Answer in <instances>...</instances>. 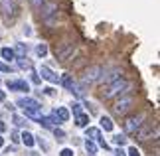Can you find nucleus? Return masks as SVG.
<instances>
[{
  "instance_id": "33",
  "label": "nucleus",
  "mask_w": 160,
  "mask_h": 156,
  "mask_svg": "<svg viewBox=\"0 0 160 156\" xmlns=\"http://www.w3.org/2000/svg\"><path fill=\"white\" fill-rule=\"evenodd\" d=\"M2 101H6V93H4V91H0V103H2Z\"/></svg>"
},
{
  "instance_id": "4",
  "label": "nucleus",
  "mask_w": 160,
  "mask_h": 156,
  "mask_svg": "<svg viewBox=\"0 0 160 156\" xmlns=\"http://www.w3.org/2000/svg\"><path fill=\"white\" fill-rule=\"evenodd\" d=\"M146 121V115L144 113H138V115H132V117H128L125 123H122V128H125V133L127 134H137L138 133V128L144 124Z\"/></svg>"
},
{
  "instance_id": "19",
  "label": "nucleus",
  "mask_w": 160,
  "mask_h": 156,
  "mask_svg": "<svg viewBox=\"0 0 160 156\" xmlns=\"http://www.w3.org/2000/svg\"><path fill=\"white\" fill-rule=\"evenodd\" d=\"M59 83H61V85H63V87H65V89H71V87H73V85H75V81H73V79H71V75H61V77H59Z\"/></svg>"
},
{
  "instance_id": "30",
  "label": "nucleus",
  "mask_w": 160,
  "mask_h": 156,
  "mask_svg": "<svg viewBox=\"0 0 160 156\" xmlns=\"http://www.w3.org/2000/svg\"><path fill=\"white\" fill-rule=\"evenodd\" d=\"M30 4H32L34 8H40V6L44 4V0H30Z\"/></svg>"
},
{
  "instance_id": "20",
  "label": "nucleus",
  "mask_w": 160,
  "mask_h": 156,
  "mask_svg": "<svg viewBox=\"0 0 160 156\" xmlns=\"http://www.w3.org/2000/svg\"><path fill=\"white\" fill-rule=\"evenodd\" d=\"M113 127H115V124H113V121H111L109 117H101V128H105L107 133H111Z\"/></svg>"
},
{
  "instance_id": "24",
  "label": "nucleus",
  "mask_w": 160,
  "mask_h": 156,
  "mask_svg": "<svg viewBox=\"0 0 160 156\" xmlns=\"http://www.w3.org/2000/svg\"><path fill=\"white\" fill-rule=\"evenodd\" d=\"M71 111H73V115H75V117L83 113V111H81V105H79V103H73V105H71Z\"/></svg>"
},
{
  "instance_id": "11",
  "label": "nucleus",
  "mask_w": 160,
  "mask_h": 156,
  "mask_svg": "<svg viewBox=\"0 0 160 156\" xmlns=\"http://www.w3.org/2000/svg\"><path fill=\"white\" fill-rule=\"evenodd\" d=\"M73 49H75V43H67L63 49H58V52H55V58H58L59 61H65L73 53Z\"/></svg>"
},
{
  "instance_id": "12",
  "label": "nucleus",
  "mask_w": 160,
  "mask_h": 156,
  "mask_svg": "<svg viewBox=\"0 0 160 156\" xmlns=\"http://www.w3.org/2000/svg\"><path fill=\"white\" fill-rule=\"evenodd\" d=\"M8 89L10 91H30V85H28V81L18 79V81H8Z\"/></svg>"
},
{
  "instance_id": "34",
  "label": "nucleus",
  "mask_w": 160,
  "mask_h": 156,
  "mask_svg": "<svg viewBox=\"0 0 160 156\" xmlns=\"http://www.w3.org/2000/svg\"><path fill=\"white\" fill-rule=\"evenodd\" d=\"M12 140H14V142H18V140H20V136H18V133H14V134H12Z\"/></svg>"
},
{
  "instance_id": "5",
  "label": "nucleus",
  "mask_w": 160,
  "mask_h": 156,
  "mask_svg": "<svg viewBox=\"0 0 160 156\" xmlns=\"http://www.w3.org/2000/svg\"><path fill=\"white\" fill-rule=\"evenodd\" d=\"M103 75V67L101 65H89L81 75V85H91L95 81H99V77Z\"/></svg>"
},
{
  "instance_id": "1",
  "label": "nucleus",
  "mask_w": 160,
  "mask_h": 156,
  "mask_svg": "<svg viewBox=\"0 0 160 156\" xmlns=\"http://www.w3.org/2000/svg\"><path fill=\"white\" fill-rule=\"evenodd\" d=\"M131 89H132V83H131V81H127L125 77H121V79L113 81L111 85H107L105 89L101 91V99H103V101H111V99H115V97L127 95Z\"/></svg>"
},
{
  "instance_id": "18",
  "label": "nucleus",
  "mask_w": 160,
  "mask_h": 156,
  "mask_svg": "<svg viewBox=\"0 0 160 156\" xmlns=\"http://www.w3.org/2000/svg\"><path fill=\"white\" fill-rule=\"evenodd\" d=\"M0 53H2V58L6 61H12V59H16V55H14V49L12 48H2L0 49Z\"/></svg>"
},
{
  "instance_id": "36",
  "label": "nucleus",
  "mask_w": 160,
  "mask_h": 156,
  "mask_svg": "<svg viewBox=\"0 0 160 156\" xmlns=\"http://www.w3.org/2000/svg\"><path fill=\"white\" fill-rule=\"evenodd\" d=\"M0 146H4V138H2V134H0Z\"/></svg>"
},
{
  "instance_id": "29",
  "label": "nucleus",
  "mask_w": 160,
  "mask_h": 156,
  "mask_svg": "<svg viewBox=\"0 0 160 156\" xmlns=\"http://www.w3.org/2000/svg\"><path fill=\"white\" fill-rule=\"evenodd\" d=\"M20 67L22 69H30V67H32V63H30V61H24V58L20 59Z\"/></svg>"
},
{
  "instance_id": "8",
  "label": "nucleus",
  "mask_w": 160,
  "mask_h": 156,
  "mask_svg": "<svg viewBox=\"0 0 160 156\" xmlns=\"http://www.w3.org/2000/svg\"><path fill=\"white\" fill-rule=\"evenodd\" d=\"M0 14H2L6 20L16 16V2L14 0H0Z\"/></svg>"
},
{
  "instance_id": "10",
  "label": "nucleus",
  "mask_w": 160,
  "mask_h": 156,
  "mask_svg": "<svg viewBox=\"0 0 160 156\" xmlns=\"http://www.w3.org/2000/svg\"><path fill=\"white\" fill-rule=\"evenodd\" d=\"M40 75L44 77L46 81H50V83H59V77H58V73H53L48 65H42V69H40Z\"/></svg>"
},
{
  "instance_id": "9",
  "label": "nucleus",
  "mask_w": 160,
  "mask_h": 156,
  "mask_svg": "<svg viewBox=\"0 0 160 156\" xmlns=\"http://www.w3.org/2000/svg\"><path fill=\"white\" fill-rule=\"evenodd\" d=\"M122 77V73H121V69H115V71H109V73H105L103 71V75L99 77V83H105V85H111L113 81H117V79H121Z\"/></svg>"
},
{
  "instance_id": "32",
  "label": "nucleus",
  "mask_w": 160,
  "mask_h": 156,
  "mask_svg": "<svg viewBox=\"0 0 160 156\" xmlns=\"http://www.w3.org/2000/svg\"><path fill=\"white\" fill-rule=\"evenodd\" d=\"M44 93H46V95H53V89H52V87H46Z\"/></svg>"
},
{
  "instance_id": "16",
  "label": "nucleus",
  "mask_w": 160,
  "mask_h": 156,
  "mask_svg": "<svg viewBox=\"0 0 160 156\" xmlns=\"http://www.w3.org/2000/svg\"><path fill=\"white\" fill-rule=\"evenodd\" d=\"M14 55H16V58H26V55H28V46H26V43H16V49H14Z\"/></svg>"
},
{
  "instance_id": "22",
  "label": "nucleus",
  "mask_w": 160,
  "mask_h": 156,
  "mask_svg": "<svg viewBox=\"0 0 160 156\" xmlns=\"http://www.w3.org/2000/svg\"><path fill=\"white\" fill-rule=\"evenodd\" d=\"M36 53H38L40 58H44V55H48V46H46V43H40V46L36 48Z\"/></svg>"
},
{
  "instance_id": "2",
  "label": "nucleus",
  "mask_w": 160,
  "mask_h": 156,
  "mask_svg": "<svg viewBox=\"0 0 160 156\" xmlns=\"http://www.w3.org/2000/svg\"><path fill=\"white\" fill-rule=\"evenodd\" d=\"M16 105L24 109L26 117L36 118V121H40V118H42V115H40V109L42 107H40V103L36 101V99H32V97H22V99H18V101H16Z\"/></svg>"
},
{
  "instance_id": "21",
  "label": "nucleus",
  "mask_w": 160,
  "mask_h": 156,
  "mask_svg": "<svg viewBox=\"0 0 160 156\" xmlns=\"http://www.w3.org/2000/svg\"><path fill=\"white\" fill-rule=\"evenodd\" d=\"M85 150H87V154L93 156V154L97 152V144H95L93 140H85Z\"/></svg>"
},
{
  "instance_id": "35",
  "label": "nucleus",
  "mask_w": 160,
  "mask_h": 156,
  "mask_svg": "<svg viewBox=\"0 0 160 156\" xmlns=\"http://www.w3.org/2000/svg\"><path fill=\"white\" fill-rule=\"evenodd\" d=\"M117 156H127V152H122V150H117Z\"/></svg>"
},
{
  "instance_id": "37",
  "label": "nucleus",
  "mask_w": 160,
  "mask_h": 156,
  "mask_svg": "<svg viewBox=\"0 0 160 156\" xmlns=\"http://www.w3.org/2000/svg\"><path fill=\"white\" fill-rule=\"evenodd\" d=\"M0 81H2V79H0Z\"/></svg>"
},
{
  "instance_id": "26",
  "label": "nucleus",
  "mask_w": 160,
  "mask_h": 156,
  "mask_svg": "<svg viewBox=\"0 0 160 156\" xmlns=\"http://www.w3.org/2000/svg\"><path fill=\"white\" fill-rule=\"evenodd\" d=\"M127 154H128V156H140V152H138L137 146H131V148L127 150Z\"/></svg>"
},
{
  "instance_id": "3",
  "label": "nucleus",
  "mask_w": 160,
  "mask_h": 156,
  "mask_svg": "<svg viewBox=\"0 0 160 156\" xmlns=\"http://www.w3.org/2000/svg\"><path fill=\"white\" fill-rule=\"evenodd\" d=\"M132 107H134V97L127 93V95H121V97L113 103V113L119 115V117H122V115H127Z\"/></svg>"
},
{
  "instance_id": "31",
  "label": "nucleus",
  "mask_w": 160,
  "mask_h": 156,
  "mask_svg": "<svg viewBox=\"0 0 160 156\" xmlns=\"http://www.w3.org/2000/svg\"><path fill=\"white\" fill-rule=\"evenodd\" d=\"M53 134H55V136H59V138H63V136H65V133H63L61 128H53Z\"/></svg>"
},
{
  "instance_id": "7",
  "label": "nucleus",
  "mask_w": 160,
  "mask_h": 156,
  "mask_svg": "<svg viewBox=\"0 0 160 156\" xmlns=\"http://www.w3.org/2000/svg\"><path fill=\"white\" fill-rule=\"evenodd\" d=\"M58 12H59L58 2H44L40 6V18L44 22H52V18L58 16Z\"/></svg>"
},
{
  "instance_id": "6",
  "label": "nucleus",
  "mask_w": 160,
  "mask_h": 156,
  "mask_svg": "<svg viewBox=\"0 0 160 156\" xmlns=\"http://www.w3.org/2000/svg\"><path fill=\"white\" fill-rule=\"evenodd\" d=\"M137 136H138L140 142H146L148 138H152V136H154V138H158V127H156L154 123H144L142 127L138 128Z\"/></svg>"
},
{
  "instance_id": "14",
  "label": "nucleus",
  "mask_w": 160,
  "mask_h": 156,
  "mask_svg": "<svg viewBox=\"0 0 160 156\" xmlns=\"http://www.w3.org/2000/svg\"><path fill=\"white\" fill-rule=\"evenodd\" d=\"M85 134H87L89 140H101V130L97 127H87L85 128Z\"/></svg>"
},
{
  "instance_id": "17",
  "label": "nucleus",
  "mask_w": 160,
  "mask_h": 156,
  "mask_svg": "<svg viewBox=\"0 0 160 156\" xmlns=\"http://www.w3.org/2000/svg\"><path fill=\"white\" fill-rule=\"evenodd\" d=\"M75 124H77L79 128H87V124H89V117H87V115H83V113H81V115H77V117H75Z\"/></svg>"
},
{
  "instance_id": "15",
  "label": "nucleus",
  "mask_w": 160,
  "mask_h": 156,
  "mask_svg": "<svg viewBox=\"0 0 160 156\" xmlns=\"http://www.w3.org/2000/svg\"><path fill=\"white\" fill-rule=\"evenodd\" d=\"M20 138H22V142H24V144H26L28 148H32V146L36 144V136H34L32 133H28V130H24Z\"/></svg>"
},
{
  "instance_id": "25",
  "label": "nucleus",
  "mask_w": 160,
  "mask_h": 156,
  "mask_svg": "<svg viewBox=\"0 0 160 156\" xmlns=\"http://www.w3.org/2000/svg\"><path fill=\"white\" fill-rule=\"evenodd\" d=\"M127 142V138H125V134H117L115 136V144H119V146H122Z\"/></svg>"
},
{
  "instance_id": "27",
  "label": "nucleus",
  "mask_w": 160,
  "mask_h": 156,
  "mask_svg": "<svg viewBox=\"0 0 160 156\" xmlns=\"http://www.w3.org/2000/svg\"><path fill=\"white\" fill-rule=\"evenodd\" d=\"M0 71H2V73H10V71H12V67H10V65H6V63H2V61H0Z\"/></svg>"
},
{
  "instance_id": "13",
  "label": "nucleus",
  "mask_w": 160,
  "mask_h": 156,
  "mask_svg": "<svg viewBox=\"0 0 160 156\" xmlns=\"http://www.w3.org/2000/svg\"><path fill=\"white\" fill-rule=\"evenodd\" d=\"M53 115H55V118H58L59 123H67V121H69V111H67L65 107H58L53 111Z\"/></svg>"
},
{
  "instance_id": "23",
  "label": "nucleus",
  "mask_w": 160,
  "mask_h": 156,
  "mask_svg": "<svg viewBox=\"0 0 160 156\" xmlns=\"http://www.w3.org/2000/svg\"><path fill=\"white\" fill-rule=\"evenodd\" d=\"M12 118H14V124H16V127H24V124H26V118H22V117H18V115H14Z\"/></svg>"
},
{
  "instance_id": "28",
  "label": "nucleus",
  "mask_w": 160,
  "mask_h": 156,
  "mask_svg": "<svg viewBox=\"0 0 160 156\" xmlns=\"http://www.w3.org/2000/svg\"><path fill=\"white\" fill-rule=\"evenodd\" d=\"M59 156H75V154H73V150H71V148H63V150L59 152Z\"/></svg>"
}]
</instances>
